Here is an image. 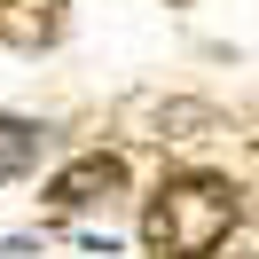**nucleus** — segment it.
<instances>
[{"instance_id": "1", "label": "nucleus", "mask_w": 259, "mask_h": 259, "mask_svg": "<svg viewBox=\"0 0 259 259\" xmlns=\"http://www.w3.org/2000/svg\"><path fill=\"white\" fill-rule=\"evenodd\" d=\"M243 220V189L220 173H173L142 204V251L149 259H212Z\"/></svg>"}, {"instance_id": "2", "label": "nucleus", "mask_w": 259, "mask_h": 259, "mask_svg": "<svg viewBox=\"0 0 259 259\" xmlns=\"http://www.w3.org/2000/svg\"><path fill=\"white\" fill-rule=\"evenodd\" d=\"M118 189H126V165H118L110 149H95V157H79V165H63V173H55L48 204H63V212H87V204H102V196H118Z\"/></svg>"}, {"instance_id": "3", "label": "nucleus", "mask_w": 259, "mask_h": 259, "mask_svg": "<svg viewBox=\"0 0 259 259\" xmlns=\"http://www.w3.org/2000/svg\"><path fill=\"white\" fill-rule=\"evenodd\" d=\"M0 39L16 55H39L63 39V0H0Z\"/></svg>"}, {"instance_id": "4", "label": "nucleus", "mask_w": 259, "mask_h": 259, "mask_svg": "<svg viewBox=\"0 0 259 259\" xmlns=\"http://www.w3.org/2000/svg\"><path fill=\"white\" fill-rule=\"evenodd\" d=\"M39 149H48V126H32V118H8V110H0V181L32 173Z\"/></svg>"}]
</instances>
